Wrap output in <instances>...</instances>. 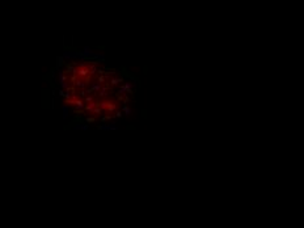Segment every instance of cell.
<instances>
[{
    "label": "cell",
    "instance_id": "6da1fadb",
    "mask_svg": "<svg viewBox=\"0 0 304 228\" xmlns=\"http://www.w3.org/2000/svg\"><path fill=\"white\" fill-rule=\"evenodd\" d=\"M98 108L101 109L102 112L105 113H109V114H113L117 108H118V104L117 101H114V100H110V98H105V100H98Z\"/></svg>",
    "mask_w": 304,
    "mask_h": 228
},
{
    "label": "cell",
    "instance_id": "7a4b0ae2",
    "mask_svg": "<svg viewBox=\"0 0 304 228\" xmlns=\"http://www.w3.org/2000/svg\"><path fill=\"white\" fill-rule=\"evenodd\" d=\"M97 129L98 130H117L118 126L115 122H113V123H108V125H98Z\"/></svg>",
    "mask_w": 304,
    "mask_h": 228
},
{
    "label": "cell",
    "instance_id": "3957f363",
    "mask_svg": "<svg viewBox=\"0 0 304 228\" xmlns=\"http://www.w3.org/2000/svg\"><path fill=\"white\" fill-rule=\"evenodd\" d=\"M119 83H123V77L122 76H119V77H113V79H110V87H115V85H118Z\"/></svg>",
    "mask_w": 304,
    "mask_h": 228
},
{
    "label": "cell",
    "instance_id": "277c9868",
    "mask_svg": "<svg viewBox=\"0 0 304 228\" xmlns=\"http://www.w3.org/2000/svg\"><path fill=\"white\" fill-rule=\"evenodd\" d=\"M95 100H96L95 95H87L84 98H83V101H84V104H89V102H93Z\"/></svg>",
    "mask_w": 304,
    "mask_h": 228
},
{
    "label": "cell",
    "instance_id": "5b68a950",
    "mask_svg": "<svg viewBox=\"0 0 304 228\" xmlns=\"http://www.w3.org/2000/svg\"><path fill=\"white\" fill-rule=\"evenodd\" d=\"M122 113H125L126 115H131L133 110H131V108L128 106V105H123V108H122Z\"/></svg>",
    "mask_w": 304,
    "mask_h": 228
},
{
    "label": "cell",
    "instance_id": "8992f818",
    "mask_svg": "<svg viewBox=\"0 0 304 228\" xmlns=\"http://www.w3.org/2000/svg\"><path fill=\"white\" fill-rule=\"evenodd\" d=\"M90 114H92V115H95V117H98L100 114H102V110H101V109H100L98 106H96V108L93 109V110L90 112Z\"/></svg>",
    "mask_w": 304,
    "mask_h": 228
},
{
    "label": "cell",
    "instance_id": "52a82bcc",
    "mask_svg": "<svg viewBox=\"0 0 304 228\" xmlns=\"http://www.w3.org/2000/svg\"><path fill=\"white\" fill-rule=\"evenodd\" d=\"M75 129H77V130H87V129H88V125L80 123V125H76V126H75Z\"/></svg>",
    "mask_w": 304,
    "mask_h": 228
},
{
    "label": "cell",
    "instance_id": "ba28073f",
    "mask_svg": "<svg viewBox=\"0 0 304 228\" xmlns=\"http://www.w3.org/2000/svg\"><path fill=\"white\" fill-rule=\"evenodd\" d=\"M96 119H97V117H95V115H92V117H88V118H87V123H92V122H96Z\"/></svg>",
    "mask_w": 304,
    "mask_h": 228
},
{
    "label": "cell",
    "instance_id": "9c48e42d",
    "mask_svg": "<svg viewBox=\"0 0 304 228\" xmlns=\"http://www.w3.org/2000/svg\"><path fill=\"white\" fill-rule=\"evenodd\" d=\"M113 118H114V115H112V114H109V115H105V117H102V122L110 121V119H113Z\"/></svg>",
    "mask_w": 304,
    "mask_h": 228
},
{
    "label": "cell",
    "instance_id": "30bf717a",
    "mask_svg": "<svg viewBox=\"0 0 304 228\" xmlns=\"http://www.w3.org/2000/svg\"><path fill=\"white\" fill-rule=\"evenodd\" d=\"M63 112H64V118L67 117V113H68V106L67 105H63Z\"/></svg>",
    "mask_w": 304,
    "mask_h": 228
},
{
    "label": "cell",
    "instance_id": "8fae6325",
    "mask_svg": "<svg viewBox=\"0 0 304 228\" xmlns=\"http://www.w3.org/2000/svg\"><path fill=\"white\" fill-rule=\"evenodd\" d=\"M122 114H123V113H122L121 110H115V117H117V118H121Z\"/></svg>",
    "mask_w": 304,
    "mask_h": 228
}]
</instances>
